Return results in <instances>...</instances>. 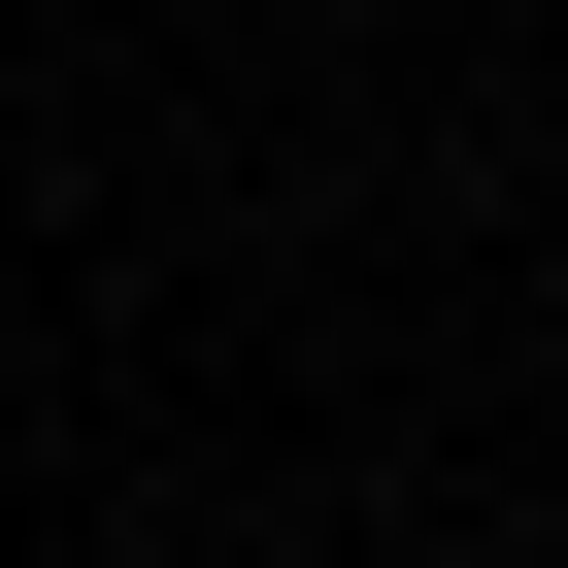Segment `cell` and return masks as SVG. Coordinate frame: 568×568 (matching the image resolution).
Masks as SVG:
<instances>
[]
</instances>
